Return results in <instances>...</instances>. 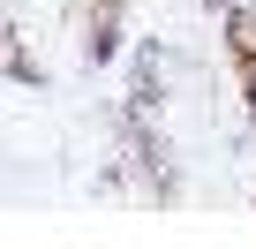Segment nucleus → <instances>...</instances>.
<instances>
[{"instance_id": "1", "label": "nucleus", "mask_w": 256, "mask_h": 249, "mask_svg": "<svg viewBox=\"0 0 256 249\" xmlns=\"http://www.w3.org/2000/svg\"><path fill=\"white\" fill-rule=\"evenodd\" d=\"M166 76H174V53L158 38H136L128 46V98H120V113H158L166 106Z\"/></svg>"}, {"instance_id": "2", "label": "nucleus", "mask_w": 256, "mask_h": 249, "mask_svg": "<svg viewBox=\"0 0 256 249\" xmlns=\"http://www.w3.org/2000/svg\"><path fill=\"white\" fill-rule=\"evenodd\" d=\"M83 68L98 76V68H113L120 53H128V0H90V16H83Z\"/></svg>"}, {"instance_id": "3", "label": "nucleus", "mask_w": 256, "mask_h": 249, "mask_svg": "<svg viewBox=\"0 0 256 249\" xmlns=\"http://www.w3.org/2000/svg\"><path fill=\"white\" fill-rule=\"evenodd\" d=\"M234 8H241V0H204V16H218V23H226Z\"/></svg>"}, {"instance_id": "4", "label": "nucleus", "mask_w": 256, "mask_h": 249, "mask_svg": "<svg viewBox=\"0 0 256 249\" xmlns=\"http://www.w3.org/2000/svg\"><path fill=\"white\" fill-rule=\"evenodd\" d=\"M241 91H248V113H256V68H241Z\"/></svg>"}, {"instance_id": "5", "label": "nucleus", "mask_w": 256, "mask_h": 249, "mask_svg": "<svg viewBox=\"0 0 256 249\" xmlns=\"http://www.w3.org/2000/svg\"><path fill=\"white\" fill-rule=\"evenodd\" d=\"M241 8H256V0H241Z\"/></svg>"}]
</instances>
